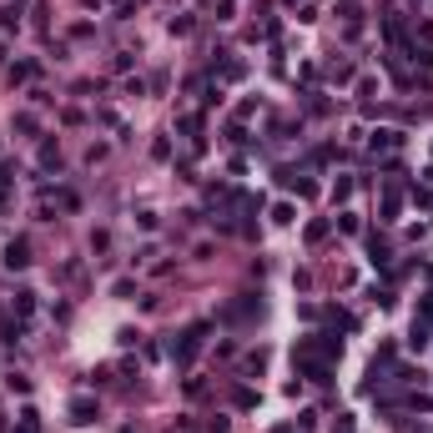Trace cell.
Listing matches in <instances>:
<instances>
[{
    "instance_id": "6da1fadb",
    "label": "cell",
    "mask_w": 433,
    "mask_h": 433,
    "mask_svg": "<svg viewBox=\"0 0 433 433\" xmlns=\"http://www.w3.org/2000/svg\"><path fill=\"white\" fill-rule=\"evenodd\" d=\"M202 343H207V322H192V328L172 343V358H177L182 368H192V363H197V353H202Z\"/></svg>"
},
{
    "instance_id": "7a4b0ae2",
    "label": "cell",
    "mask_w": 433,
    "mask_h": 433,
    "mask_svg": "<svg viewBox=\"0 0 433 433\" xmlns=\"http://www.w3.org/2000/svg\"><path fill=\"white\" fill-rule=\"evenodd\" d=\"M0 262H6V267H11V273H21V267L31 262V242H26V237H16V242H6V257H0Z\"/></svg>"
},
{
    "instance_id": "3957f363",
    "label": "cell",
    "mask_w": 433,
    "mask_h": 433,
    "mask_svg": "<svg viewBox=\"0 0 433 433\" xmlns=\"http://www.w3.org/2000/svg\"><path fill=\"white\" fill-rule=\"evenodd\" d=\"M338 16H343V35H348V40H358V31H363V6H353V0H348Z\"/></svg>"
},
{
    "instance_id": "277c9868",
    "label": "cell",
    "mask_w": 433,
    "mask_h": 433,
    "mask_svg": "<svg viewBox=\"0 0 433 433\" xmlns=\"http://www.w3.org/2000/svg\"><path fill=\"white\" fill-rule=\"evenodd\" d=\"M428 338H433V322L413 317V328H408V348H413V353H423V348H428Z\"/></svg>"
},
{
    "instance_id": "5b68a950",
    "label": "cell",
    "mask_w": 433,
    "mask_h": 433,
    "mask_svg": "<svg viewBox=\"0 0 433 433\" xmlns=\"http://www.w3.org/2000/svg\"><path fill=\"white\" fill-rule=\"evenodd\" d=\"M11 307H16V317H21V322H31V317H35V292H31V287H21V292L11 297Z\"/></svg>"
},
{
    "instance_id": "8992f818",
    "label": "cell",
    "mask_w": 433,
    "mask_h": 433,
    "mask_svg": "<svg viewBox=\"0 0 433 433\" xmlns=\"http://www.w3.org/2000/svg\"><path fill=\"white\" fill-rule=\"evenodd\" d=\"M40 167L45 172H61V146L56 141H40Z\"/></svg>"
},
{
    "instance_id": "52a82bcc",
    "label": "cell",
    "mask_w": 433,
    "mask_h": 433,
    "mask_svg": "<svg viewBox=\"0 0 433 433\" xmlns=\"http://www.w3.org/2000/svg\"><path fill=\"white\" fill-rule=\"evenodd\" d=\"M398 207H403V192H398V182H388L383 187V217H398Z\"/></svg>"
},
{
    "instance_id": "ba28073f",
    "label": "cell",
    "mask_w": 433,
    "mask_h": 433,
    "mask_svg": "<svg viewBox=\"0 0 433 433\" xmlns=\"http://www.w3.org/2000/svg\"><path fill=\"white\" fill-rule=\"evenodd\" d=\"M96 418V403L91 398H71V423H91Z\"/></svg>"
},
{
    "instance_id": "9c48e42d",
    "label": "cell",
    "mask_w": 433,
    "mask_h": 433,
    "mask_svg": "<svg viewBox=\"0 0 433 433\" xmlns=\"http://www.w3.org/2000/svg\"><path fill=\"white\" fill-rule=\"evenodd\" d=\"M388 257H393V252H388V242L368 237V262H373V267H388Z\"/></svg>"
},
{
    "instance_id": "30bf717a",
    "label": "cell",
    "mask_w": 433,
    "mask_h": 433,
    "mask_svg": "<svg viewBox=\"0 0 433 433\" xmlns=\"http://www.w3.org/2000/svg\"><path fill=\"white\" fill-rule=\"evenodd\" d=\"M16 433H40V413H35V408H21V418H16Z\"/></svg>"
},
{
    "instance_id": "8fae6325",
    "label": "cell",
    "mask_w": 433,
    "mask_h": 433,
    "mask_svg": "<svg viewBox=\"0 0 433 433\" xmlns=\"http://www.w3.org/2000/svg\"><path fill=\"white\" fill-rule=\"evenodd\" d=\"M398 146V131H373V151H393Z\"/></svg>"
},
{
    "instance_id": "7c38bea8",
    "label": "cell",
    "mask_w": 433,
    "mask_h": 433,
    "mask_svg": "<svg viewBox=\"0 0 433 433\" xmlns=\"http://www.w3.org/2000/svg\"><path fill=\"white\" fill-rule=\"evenodd\" d=\"M348 197H353V177H338L333 182V202H348Z\"/></svg>"
},
{
    "instance_id": "4fadbf2b",
    "label": "cell",
    "mask_w": 433,
    "mask_h": 433,
    "mask_svg": "<svg viewBox=\"0 0 433 433\" xmlns=\"http://www.w3.org/2000/svg\"><path fill=\"white\" fill-rule=\"evenodd\" d=\"M273 222H278V227L292 222V202H278V207H273Z\"/></svg>"
},
{
    "instance_id": "5bb4252c",
    "label": "cell",
    "mask_w": 433,
    "mask_h": 433,
    "mask_svg": "<svg viewBox=\"0 0 433 433\" xmlns=\"http://www.w3.org/2000/svg\"><path fill=\"white\" fill-rule=\"evenodd\" d=\"M328 227H333V222H322V217H317V222H307V242H322V237H328Z\"/></svg>"
},
{
    "instance_id": "9a60e30c",
    "label": "cell",
    "mask_w": 433,
    "mask_h": 433,
    "mask_svg": "<svg viewBox=\"0 0 433 433\" xmlns=\"http://www.w3.org/2000/svg\"><path fill=\"white\" fill-rule=\"evenodd\" d=\"M16 333H21V328H16L11 317H6V307H0V338H6V343H16Z\"/></svg>"
},
{
    "instance_id": "2e32d148",
    "label": "cell",
    "mask_w": 433,
    "mask_h": 433,
    "mask_svg": "<svg viewBox=\"0 0 433 433\" xmlns=\"http://www.w3.org/2000/svg\"><path fill=\"white\" fill-rule=\"evenodd\" d=\"M31 76H35V66H31V61H21V66H11V81H16V86H21V81H31Z\"/></svg>"
},
{
    "instance_id": "e0dca14e",
    "label": "cell",
    "mask_w": 433,
    "mask_h": 433,
    "mask_svg": "<svg viewBox=\"0 0 433 433\" xmlns=\"http://www.w3.org/2000/svg\"><path fill=\"white\" fill-rule=\"evenodd\" d=\"M333 81L348 86V81H353V61H338V66H333Z\"/></svg>"
},
{
    "instance_id": "ac0fdd59",
    "label": "cell",
    "mask_w": 433,
    "mask_h": 433,
    "mask_svg": "<svg viewBox=\"0 0 433 433\" xmlns=\"http://www.w3.org/2000/svg\"><path fill=\"white\" fill-rule=\"evenodd\" d=\"M262 363H267V353L257 348V353H247V363H242V373H262Z\"/></svg>"
},
{
    "instance_id": "d6986e66",
    "label": "cell",
    "mask_w": 433,
    "mask_h": 433,
    "mask_svg": "<svg viewBox=\"0 0 433 433\" xmlns=\"http://www.w3.org/2000/svg\"><path fill=\"white\" fill-rule=\"evenodd\" d=\"M408 408H413V413H433V398H428V393H413Z\"/></svg>"
},
{
    "instance_id": "ffe728a7",
    "label": "cell",
    "mask_w": 433,
    "mask_h": 433,
    "mask_svg": "<svg viewBox=\"0 0 433 433\" xmlns=\"http://www.w3.org/2000/svg\"><path fill=\"white\" fill-rule=\"evenodd\" d=\"M237 408H257V388H237Z\"/></svg>"
},
{
    "instance_id": "44dd1931",
    "label": "cell",
    "mask_w": 433,
    "mask_h": 433,
    "mask_svg": "<svg viewBox=\"0 0 433 433\" xmlns=\"http://www.w3.org/2000/svg\"><path fill=\"white\" fill-rule=\"evenodd\" d=\"M338 227L343 232H358V212H338Z\"/></svg>"
},
{
    "instance_id": "7402d4cb",
    "label": "cell",
    "mask_w": 433,
    "mask_h": 433,
    "mask_svg": "<svg viewBox=\"0 0 433 433\" xmlns=\"http://www.w3.org/2000/svg\"><path fill=\"white\" fill-rule=\"evenodd\" d=\"M333 433H353V413H338V428Z\"/></svg>"
},
{
    "instance_id": "603a6c76",
    "label": "cell",
    "mask_w": 433,
    "mask_h": 433,
    "mask_svg": "<svg viewBox=\"0 0 433 433\" xmlns=\"http://www.w3.org/2000/svg\"><path fill=\"white\" fill-rule=\"evenodd\" d=\"M182 433H192V423H187V418H182Z\"/></svg>"
}]
</instances>
